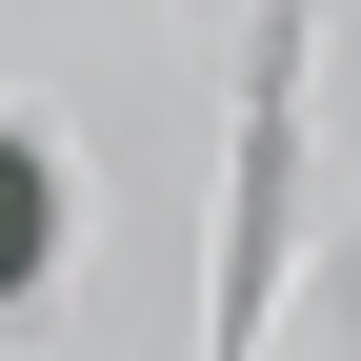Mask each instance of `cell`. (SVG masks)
I'll use <instances>...</instances> for the list:
<instances>
[{
  "label": "cell",
  "mask_w": 361,
  "mask_h": 361,
  "mask_svg": "<svg viewBox=\"0 0 361 361\" xmlns=\"http://www.w3.org/2000/svg\"><path fill=\"white\" fill-rule=\"evenodd\" d=\"M61 281V161H40V121H0V301Z\"/></svg>",
  "instance_id": "6da1fadb"
}]
</instances>
